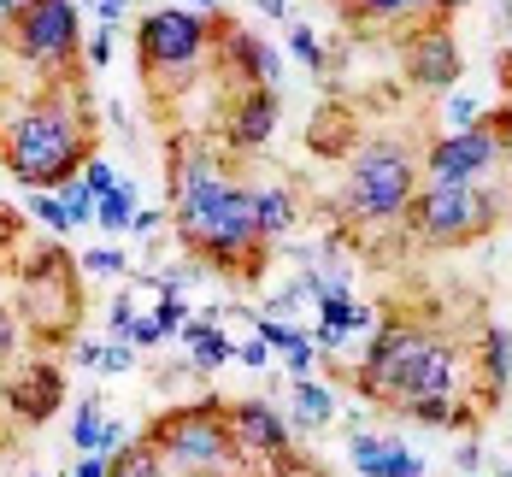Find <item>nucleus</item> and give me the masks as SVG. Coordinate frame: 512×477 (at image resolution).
Wrapping results in <instances>:
<instances>
[{"instance_id":"12","label":"nucleus","mask_w":512,"mask_h":477,"mask_svg":"<svg viewBox=\"0 0 512 477\" xmlns=\"http://www.w3.org/2000/svg\"><path fill=\"white\" fill-rule=\"evenodd\" d=\"M277 118H283V89L277 83H259L242 89L230 112H224V148L230 154H259L271 136H277Z\"/></svg>"},{"instance_id":"48","label":"nucleus","mask_w":512,"mask_h":477,"mask_svg":"<svg viewBox=\"0 0 512 477\" xmlns=\"http://www.w3.org/2000/svg\"><path fill=\"white\" fill-rule=\"evenodd\" d=\"M507 124H512V101H507Z\"/></svg>"},{"instance_id":"24","label":"nucleus","mask_w":512,"mask_h":477,"mask_svg":"<svg viewBox=\"0 0 512 477\" xmlns=\"http://www.w3.org/2000/svg\"><path fill=\"white\" fill-rule=\"evenodd\" d=\"M236 360V342L218 330V336H206L201 348H189V371H201V377H212V371H224Z\"/></svg>"},{"instance_id":"19","label":"nucleus","mask_w":512,"mask_h":477,"mask_svg":"<svg viewBox=\"0 0 512 477\" xmlns=\"http://www.w3.org/2000/svg\"><path fill=\"white\" fill-rule=\"evenodd\" d=\"M106 477H177V472L165 466V454H159L148 436H130V442L112 454V472Z\"/></svg>"},{"instance_id":"2","label":"nucleus","mask_w":512,"mask_h":477,"mask_svg":"<svg viewBox=\"0 0 512 477\" xmlns=\"http://www.w3.org/2000/svg\"><path fill=\"white\" fill-rule=\"evenodd\" d=\"M65 83L71 77H53L30 101L0 112V159L24 189H65L95 159V124Z\"/></svg>"},{"instance_id":"39","label":"nucleus","mask_w":512,"mask_h":477,"mask_svg":"<svg viewBox=\"0 0 512 477\" xmlns=\"http://www.w3.org/2000/svg\"><path fill=\"white\" fill-rule=\"evenodd\" d=\"M130 366H136V348H130V342H106L101 371H130Z\"/></svg>"},{"instance_id":"11","label":"nucleus","mask_w":512,"mask_h":477,"mask_svg":"<svg viewBox=\"0 0 512 477\" xmlns=\"http://www.w3.org/2000/svg\"><path fill=\"white\" fill-rule=\"evenodd\" d=\"M230 430H236V454L242 466H271L277 454L295 448V424L283 419L271 401H230Z\"/></svg>"},{"instance_id":"8","label":"nucleus","mask_w":512,"mask_h":477,"mask_svg":"<svg viewBox=\"0 0 512 477\" xmlns=\"http://www.w3.org/2000/svg\"><path fill=\"white\" fill-rule=\"evenodd\" d=\"M495 224H501V195L495 189H477V183H424L412 195V212H407V230L424 248L483 242Z\"/></svg>"},{"instance_id":"7","label":"nucleus","mask_w":512,"mask_h":477,"mask_svg":"<svg viewBox=\"0 0 512 477\" xmlns=\"http://www.w3.org/2000/svg\"><path fill=\"white\" fill-rule=\"evenodd\" d=\"M0 42L18 65L42 71V83L77 77V65H83V0H30L0 30Z\"/></svg>"},{"instance_id":"26","label":"nucleus","mask_w":512,"mask_h":477,"mask_svg":"<svg viewBox=\"0 0 512 477\" xmlns=\"http://www.w3.org/2000/svg\"><path fill=\"white\" fill-rule=\"evenodd\" d=\"M289 53L307 65L312 77H324V48H318V36H312V24H301V18H289Z\"/></svg>"},{"instance_id":"4","label":"nucleus","mask_w":512,"mask_h":477,"mask_svg":"<svg viewBox=\"0 0 512 477\" xmlns=\"http://www.w3.org/2000/svg\"><path fill=\"white\" fill-rule=\"evenodd\" d=\"M412 195H418V159H412V148L395 142V136H371L348 159V177H342L330 212L342 224H359V230H383V224H407Z\"/></svg>"},{"instance_id":"31","label":"nucleus","mask_w":512,"mask_h":477,"mask_svg":"<svg viewBox=\"0 0 512 477\" xmlns=\"http://www.w3.org/2000/svg\"><path fill=\"white\" fill-rule=\"evenodd\" d=\"M83 183H89V195L101 201V195H112V189H118V171H112V165H106V159L95 154L89 165H83Z\"/></svg>"},{"instance_id":"23","label":"nucleus","mask_w":512,"mask_h":477,"mask_svg":"<svg viewBox=\"0 0 512 477\" xmlns=\"http://www.w3.org/2000/svg\"><path fill=\"white\" fill-rule=\"evenodd\" d=\"M30 218L48 224L53 236H71V230H77L71 212H65V201H59V189H30Z\"/></svg>"},{"instance_id":"44","label":"nucleus","mask_w":512,"mask_h":477,"mask_svg":"<svg viewBox=\"0 0 512 477\" xmlns=\"http://www.w3.org/2000/svg\"><path fill=\"white\" fill-rule=\"evenodd\" d=\"M89 12H95L101 24H118V18L130 12V0H89Z\"/></svg>"},{"instance_id":"6","label":"nucleus","mask_w":512,"mask_h":477,"mask_svg":"<svg viewBox=\"0 0 512 477\" xmlns=\"http://www.w3.org/2000/svg\"><path fill=\"white\" fill-rule=\"evenodd\" d=\"M142 436L165 454V466L177 477H230V466H242L236 430H230V407L218 395H201L189 407L159 413Z\"/></svg>"},{"instance_id":"45","label":"nucleus","mask_w":512,"mask_h":477,"mask_svg":"<svg viewBox=\"0 0 512 477\" xmlns=\"http://www.w3.org/2000/svg\"><path fill=\"white\" fill-rule=\"evenodd\" d=\"M259 12L277 18V24H289V0H259Z\"/></svg>"},{"instance_id":"14","label":"nucleus","mask_w":512,"mask_h":477,"mask_svg":"<svg viewBox=\"0 0 512 477\" xmlns=\"http://www.w3.org/2000/svg\"><path fill=\"white\" fill-rule=\"evenodd\" d=\"M59 407H65V371L53 360H30L6 377V413L18 424H48Z\"/></svg>"},{"instance_id":"30","label":"nucleus","mask_w":512,"mask_h":477,"mask_svg":"<svg viewBox=\"0 0 512 477\" xmlns=\"http://www.w3.org/2000/svg\"><path fill=\"white\" fill-rule=\"evenodd\" d=\"M489 106L477 101V95H448V130H465V124H477Z\"/></svg>"},{"instance_id":"35","label":"nucleus","mask_w":512,"mask_h":477,"mask_svg":"<svg viewBox=\"0 0 512 477\" xmlns=\"http://www.w3.org/2000/svg\"><path fill=\"white\" fill-rule=\"evenodd\" d=\"M154 318L165 324V336H177V330L189 324V307H183V295H165V301L154 307Z\"/></svg>"},{"instance_id":"46","label":"nucleus","mask_w":512,"mask_h":477,"mask_svg":"<svg viewBox=\"0 0 512 477\" xmlns=\"http://www.w3.org/2000/svg\"><path fill=\"white\" fill-rule=\"evenodd\" d=\"M24 6H30V0H0V30H6V24H12V18L24 12Z\"/></svg>"},{"instance_id":"41","label":"nucleus","mask_w":512,"mask_h":477,"mask_svg":"<svg viewBox=\"0 0 512 477\" xmlns=\"http://www.w3.org/2000/svg\"><path fill=\"white\" fill-rule=\"evenodd\" d=\"M454 460H460V477H477V466H483V442H477V436H465Z\"/></svg>"},{"instance_id":"43","label":"nucleus","mask_w":512,"mask_h":477,"mask_svg":"<svg viewBox=\"0 0 512 477\" xmlns=\"http://www.w3.org/2000/svg\"><path fill=\"white\" fill-rule=\"evenodd\" d=\"M106 472H112V454H83L71 477H106Z\"/></svg>"},{"instance_id":"27","label":"nucleus","mask_w":512,"mask_h":477,"mask_svg":"<svg viewBox=\"0 0 512 477\" xmlns=\"http://www.w3.org/2000/svg\"><path fill=\"white\" fill-rule=\"evenodd\" d=\"M254 336L265 342V348H271V354H289V348H295V342H301L307 330H301V324H289V318H265V313H259Z\"/></svg>"},{"instance_id":"37","label":"nucleus","mask_w":512,"mask_h":477,"mask_svg":"<svg viewBox=\"0 0 512 477\" xmlns=\"http://www.w3.org/2000/svg\"><path fill=\"white\" fill-rule=\"evenodd\" d=\"M71 360H77V366H89V371H101L106 342H89V336H77V342H71Z\"/></svg>"},{"instance_id":"40","label":"nucleus","mask_w":512,"mask_h":477,"mask_svg":"<svg viewBox=\"0 0 512 477\" xmlns=\"http://www.w3.org/2000/svg\"><path fill=\"white\" fill-rule=\"evenodd\" d=\"M236 360H242V366H254V371H265V366H271V348H265L259 336H254V342H236Z\"/></svg>"},{"instance_id":"50","label":"nucleus","mask_w":512,"mask_h":477,"mask_svg":"<svg viewBox=\"0 0 512 477\" xmlns=\"http://www.w3.org/2000/svg\"><path fill=\"white\" fill-rule=\"evenodd\" d=\"M336 6H348V0H336Z\"/></svg>"},{"instance_id":"49","label":"nucleus","mask_w":512,"mask_h":477,"mask_svg":"<svg viewBox=\"0 0 512 477\" xmlns=\"http://www.w3.org/2000/svg\"><path fill=\"white\" fill-rule=\"evenodd\" d=\"M501 477H512V466H507V472H501Z\"/></svg>"},{"instance_id":"1","label":"nucleus","mask_w":512,"mask_h":477,"mask_svg":"<svg viewBox=\"0 0 512 477\" xmlns=\"http://www.w3.org/2000/svg\"><path fill=\"white\" fill-rule=\"evenodd\" d=\"M171 236L206 260V271H236L259 277L271 242L254 224V189L236 183L212 154L171 159Z\"/></svg>"},{"instance_id":"28","label":"nucleus","mask_w":512,"mask_h":477,"mask_svg":"<svg viewBox=\"0 0 512 477\" xmlns=\"http://www.w3.org/2000/svg\"><path fill=\"white\" fill-rule=\"evenodd\" d=\"M12 354H18V318L0 307V407H6V377H12Z\"/></svg>"},{"instance_id":"9","label":"nucleus","mask_w":512,"mask_h":477,"mask_svg":"<svg viewBox=\"0 0 512 477\" xmlns=\"http://www.w3.org/2000/svg\"><path fill=\"white\" fill-rule=\"evenodd\" d=\"M507 154H512V124H507V106H495L477 124L436 136L430 154H424V177L430 183H477L483 171H495Z\"/></svg>"},{"instance_id":"36","label":"nucleus","mask_w":512,"mask_h":477,"mask_svg":"<svg viewBox=\"0 0 512 477\" xmlns=\"http://www.w3.org/2000/svg\"><path fill=\"white\" fill-rule=\"evenodd\" d=\"M177 336H183V348H201L206 336H218V307H212V313H201V318H189Z\"/></svg>"},{"instance_id":"15","label":"nucleus","mask_w":512,"mask_h":477,"mask_svg":"<svg viewBox=\"0 0 512 477\" xmlns=\"http://www.w3.org/2000/svg\"><path fill=\"white\" fill-rule=\"evenodd\" d=\"M477 360H483V413L501 401L512 389V330L507 324H483V336H477Z\"/></svg>"},{"instance_id":"10","label":"nucleus","mask_w":512,"mask_h":477,"mask_svg":"<svg viewBox=\"0 0 512 477\" xmlns=\"http://www.w3.org/2000/svg\"><path fill=\"white\" fill-rule=\"evenodd\" d=\"M401 71H407V83L418 89H454L465 71V53L454 42V18H418L407 36H401Z\"/></svg>"},{"instance_id":"25","label":"nucleus","mask_w":512,"mask_h":477,"mask_svg":"<svg viewBox=\"0 0 512 477\" xmlns=\"http://www.w3.org/2000/svg\"><path fill=\"white\" fill-rule=\"evenodd\" d=\"M59 201H65V212H71V224H77V230L101 218V201L89 195V183H83V171H77V177H71L65 189H59Z\"/></svg>"},{"instance_id":"47","label":"nucleus","mask_w":512,"mask_h":477,"mask_svg":"<svg viewBox=\"0 0 512 477\" xmlns=\"http://www.w3.org/2000/svg\"><path fill=\"white\" fill-rule=\"evenodd\" d=\"M177 6H195V12H218V0H177Z\"/></svg>"},{"instance_id":"32","label":"nucleus","mask_w":512,"mask_h":477,"mask_svg":"<svg viewBox=\"0 0 512 477\" xmlns=\"http://www.w3.org/2000/svg\"><path fill=\"white\" fill-rule=\"evenodd\" d=\"M106 324H112V342H124V336H130V324H136V301H130V295H112Z\"/></svg>"},{"instance_id":"38","label":"nucleus","mask_w":512,"mask_h":477,"mask_svg":"<svg viewBox=\"0 0 512 477\" xmlns=\"http://www.w3.org/2000/svg\"><path fill=\"white\" fill-rule=\"evenodd\" d=\"M83 59H89V65H95V71H101L106 59H112V24H101V30H95V36H89V48H83Z\"/></svg>"},{"instance_id":"29","label":"nucleus","mask_w":512,"mask_h":477,"mask_svg":"<svg viewBox=\"0 0 512 477\" xmlns=\"http://www.w3.org/2000/svg\"><path fill=\"white\" fill-rule=\"evenodd\" d=\"M312 366H318V342H312V330H307V336L283 354V371H289V377H312Z\"/></svg>"},{"instance_id":"3","label":"nucleus","mask_w":512,"mask_h":477,"mask_svg":"<svg viewBox=\"0 0 512 477\" xmlns=\"http://www.w3.org/2000/svg\"><path fill=\"white\" fill-rule=\"evenodd\" d=\"M354 383L359 395L383 401L389 413H407L412 401L460 395V348L424 324H383V330H371V342L359 354Z\"/></svg>"},{"instance_id":"34","label":"nucleus","mask_w":512,"mask_h":477,"mask_svg":"<svg viewBox=\"0 0 512 477\" xmlns=\"http://www.w3.org/2000/svg\"><path fill=\"white\" fill-rule=\"evenodd\" d=\"M124 342H130V348H159V342H165V324H159L154 313H148V318L136 313V324H130V336H124Z\"/></svg>"},{"instance_id":"16","label":"nucleus","mask_w":512,"mask_h":477,"mask_svg":"<svg viewBox=\"0 0 512 477\" xmlns=\"http://www.w3.org/2000/svg\"><path fill=\"white\" fill-rule=\"evenodd\" d=\"M295 218H301L295 189H283V183H259V189H254V224H259V236H265L271 248L295 230Z\"/></svg>"},{"instance_id":"5","label":"nucleus","mask_w":512,"mask_h":477,"mask_svg":"<svg viewBox=\"0 0 512 477\" xmlns=\"http://www.w3.org/2000/svg\"><path fill=\"white\" fill-rule=\"evenodd\" d=\"M218 42V12H195V6H154L136 24V59L154 95L189 89L195 71L212 59Z\"/></svg>"},{"instance_id":"20","label":"nucleus","mask_w":512,"mask_h":477,"mask_svg":"<svg viewBox=\"0 0 512 477\" xmlns=\"http://www.w3.org/2000/svg\"><path fill=\"white\" fill-rule=\"evenodd\" d=\"M106 430H112V419L101 413V401L89 395V401L77 407V419H71V448H77V454H112Z\"/></svg>"},{"instance_id":"22","label":"nucleus","mask_w":512,"mask_h":477,"mask_svg":"<svg viewBox=\"0 0 512 477\" xmlns=\"http://www.w3.org/2000/svg\"><path fill=\"white\" fill-rule=\"evenodd\" d=\"M130 218H136V183H124V177H118V189L101 195V218H95V224L112 230V236H124V230H130Z\"/></svg>"},{"instance_id":"18","label":"nucleus","mask_w":512,"mask_h":477,"mask_svg":"<svg viewBox=\"0 0 512 477\" xmlns=\"http://www.w3.org/2000/svg\"><path fill=\"white\" fill-rule=\"evenodd\" d=\"M401 448H407L401 436H371V430H354V436H348V454H354L359 477H389Z\"/></svg>"},{"instance_id":"13","label":"nucleus","mask_w":512,"mask_h":477,"mask_svg":"<svg viewBox=\"0 0 512 477\" xmlns=\"http://www.w3.org/2000/svg\"><path fill=\"white\" fill-rule=\"evenodd\" d=\"M218 65H224V77H236L242 89H259V83H277L283 89V48H271V42H259L248 30H236V24H224L218 18Z\"/></svg>"},{"instance_id":"42","label":"nucleus","mask_w":512,"mask_h":477,"mask_svg":"<svg viewBox=\"0 0 512 477\" xmlns=\"http://www.w3.org/2000/svg\"><path fill=\"white\" fill-rule=\"evenodd\" d=\"M159 224H165V212H159V207H136V218H130V230H136V236H154Z\"/></svg>"},{"instance_id":"33","label":"nucleus","mask_w":512,"mask_h":477,"mask_svg":"<svg viewBox=\"0 0 512 477\" xmlns=\"http://www.w3.org/2000/svg\"><path fill=\"white\" fill-rule=\"evenodd\" d=\"M83 271H89V277H118V271H124V254H118V248H89V254H83Z\"/></svg>"},{"instance_id":"21","label":"nucleus","mask_w":512,"mask_h":477,"mask_svg":"<svg viewBox=\"0 0 512 477\" xmlns=\"http://www.w3.org/2000/svg\"><path fill=\"white\" fill-rule=\"evenodd\" d=\"M330 419H336V395L324 383H312V377H295V424L318 430V424H330Z\"/></svg>"},{"instance_id":"17","label":"nucleus","mask_w":512,"mask_h":477,"mask_svg":"<svg viewBox=\"0 0 512 477\" xmlns=\"http://www.w3.org/2000/svg\"><path fill=\"white\" fill-rule=\"evenodd\" d=\"M354 24L365 30H383V24H407V18H424V12H436V0H348L342 6ZM442 18V12H436Z\"/></svg>"}]
</instances>
